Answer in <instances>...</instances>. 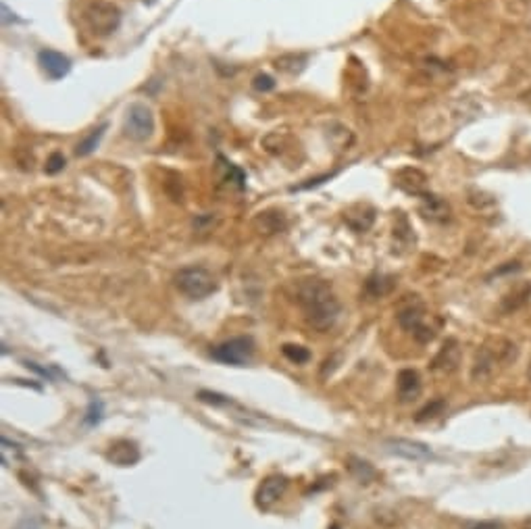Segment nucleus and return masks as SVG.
Wrapping results in <instances>:
<instances>
[{
  "instance_id": "nucleus-1",
  "label": "nucleus",
  "mask_w": 531,
  "mask_h": 529,
  "mask_svg": "<svg viewBox=\"0 0 531 529\" xmlns=\"http://www.w3.org/2000/svg\"><path fill=\"white\" fill-rule=\"evenodd\" d=\"M296 302L300 304L307 321L317 332H327L340 317V302L332 288L321 279H304L296 286Z\"/></svg>"
},
{
  "instance_id": "nucleus-2",
  "label": "nucleus",
  "mask_w": 531,
  "mask_h": 529,
  "mask_svg": "<svg viewBox=\"0 0 531 529\" xmlns=\"http://www.w3.org/2000/svg\"><path fill=\"white\" fill-rule=\"evenodd\" d=\"M175 288L190 300H202L217 290L213 273L204 267H183L175 273Z\"/></svg>"
},
{
  "instance_id": "nucleus-3",
  "label": "nucleus",
  "mask_w": 531,
  "mask_h": 529,
  "mask_svg": "<svg viewBox=\"0 0 531 529\" xmlns=\"http://www.w3.org/2000/svg\"><path fill=\"white\" fill-rule=\"evenodd\" d=\"M83 21L94 35L104 38L119 29L121 10L111 2H94L83 10Z\"/></svg>"
},
{
  "instance_id": "nucleus-4",
  "label": "nucleus",
  "mask_w": 531,
  "mask_h": 529,
  "mask_svg": "<svg viewBox=\"0 0 531 529\" xmlns=\"http://www.w3.org/2000/svg\"><path fill=\"white\" fill-rule=\"evenodd\" d=\"M213 359L225 365H234V367H244L246 363H250L252 355H254V342L248 336H238L231 338L219 346H215L211 350Z\"/></svg>"
},
{
  "instance_id": "nucleus-5",
  "label": "nucleus",
  "mask_w": 531,
  "mask_h": 529,
  "mask_svg": "<svg viewBox=\"0 0 531 529\" xmlns=\"http://www.w3.org/2000/svg\"><path fill=\"white\" fill-rule=\"evenodd\" d=\"M154 131V115L146 104H131L123 121V133L129 140L144 142Z\"/></svg>"
},
{
  "instance_id": "nucleus-6",
  "label": "nucleus",
  "mask_w": 531,
  "mask_h": 529,
  "mask_svg": "<svg viewBox=\"0 0 531 529\" xmlns=\"http://www.w3.org/2000/svg\"><path fill=\"white\" fill-rule=\"evenodd\" d=\"M398 323H400L407 332H411V334L417 338V342H421V344L432 342L434 336H436V332H434L432 327H427V323H425V313H423L419 307H409V309L400 311Z\"/></svg>"
},
{
  "instance_id": "nucleus-7",
  "label": "nucleus",
  "mask_w": 531,
  "mask_h": 529,
  "mask_svg": "<svg viewBox=\"0 0 531 529\" xmlns=\"http://www.w3.org/2000/svg\"><path fill=\"white\" fill-rule=\"evenodd\" d=\"M386 450L394 457L407 459V461H430L434 459V453L427 444L407 440V438H392L386 442Z\"/></svg>"
},
{
  "instance_id": "nucleus-8",
  "label": "nucleus",
  "mask_w": 531,
  "mask_h": 529,
  "mask_svg": "<svg viewBox=\"0 0 531 529\" xmlns=\"http://www.w3.org/2000/svg\"><path fill=\"white\" fill-rule=\"evenodd\" d=\"M288 480L284 475H269L263 480V484L256 490V507L259 509H271L286 492Z\"/></svg>"
},
{
  "instance_id": "nucleus-9",
  "label": "nucleus",
  "mask_w": 531,
  "mask_h": 529,
  "mask_svg": "<svg viewBox=\"0 0 531 529\" xmlns=\"http://www.w3.org/2000/svg\"><path fill=\"white\" fill-rule=\"evenodd\" d=\"M38 63L50 79H63L71 71V60L56 50H40Z\"/></svg>"
},
{
  "instance_id": "nucleus-10",
  "label": "nucleus",
  "mask_w": 531,
  "mask_h": 529,
  "mask_svg": "<svg viewBox=\"0 0 531 529\" xmlns=\"http://www.w3.org/2000/svg\"><path fill=\"white\" fill-rule=\"evenodd\" d=\"M106 459L119 467H129L140 461V450H138L136 442H131V440H117L111 444Z\"/></svg>"
},
{
  "instance_id": "nucleus-11",
  "label": "nucleus",
  "mask_w": 531,
  "mask_h": 529,
  "mask_svg": "<svg viewBox=\"0 0 531 529\" xmlns=\"http://www.w3.org/2000/svg\"><path fill=\"white\" fill-rule=\"evenodd\" d=\"M461 363V348L457 340H446L444 346L440 348V352L436 355V359L432 361V369L434 371H442V373H452Z\"/></svg>"
},
{
  "instance_id": "nucleus-12",
  "label": "nucleus",
  "mask_w": 531,
  "mask_h": 529,
  "mask_svg": "<svg viewBox=\"0 0 531 529\" xmlns=\"http://www.w3.org/2000/svg\"><path fill=\"white\" fill-rule=\"evenodd\" d=\"M421 215L430 221H446L450 215V206L446 200L434 196V194H421Z\"/></svg>"
},
{
  "instance_id": "nucleus-13",
  "label": "nucleus",
  "mask_w": 531,
  "mask_h": 529,
  "mask_svg": "<svg viewBox=\"0 0 531 529\" xmlns=\"http://www.w3.org/2000/svg\"><path fill=\"white\" fill-rule=\"evenodd\" d=\"M396 388H398V398L402 402L417 398L419 392H421V377H419V373L415 369H402L398 373Z\"/></svg>"
},
{
  "instance_id": "nucleus-14",
  "label": "nucleus",
  "mask_w": 531,
  "mask_h": 529,
  "mask_svg": "<svg viewBox=\"0 0 531 529\" xmlns=\"http://www.w3.org/2000/svg\"><path fill=\"white\" fill-rule=\"evenodd\" d=\"M425 181H427V177H425L419 169H402V171L396 175V184H398L405 192L417 194V196L425 194V192H423V190H425Z\"/></svg>"
},
{
  "instance_id": "nucleus-15",
  "label": "nucleus",
  "mask_w": 531,
  "mask_h": 529,
  "mask_svg": "<svg viewBox=\"0 0 531 529\" xmlns=\"http://www.w3.org/2000/svg\"><path fill=\"white\" fill-rule=\"evenodd\" d=\"M392 288H394V277H388V275H373L365 284L367 294L373 296V298L386 296L388 292H392Z\"/></svg>"
},
{
  "instance_id": "nucleus-16",
  "label": "nucleus",
  "mask_w": 531,
  "mask_h": 529,
  "mask_svg": "<svg viewBox=\"0 0 531 529\" xmlns=\"http://www.w3.org/2000/svg\"><path fill=\"white\" fill-rule=\"evenodd\" d=\"M531 296V284H521L517 286L507 298H505V309L507 311H517L519 307H523Z\"/></svg>"
},
{
  "instance_id": "nucleus-17",
  "label": "nucleus",
  "mask_w": 531,
  "mask_h": 529,
  "mask_svg": "<svg viewBox=\"0 0 531 529\" xmlns=\"http://www.w3.org/2000/svg\"><path fill=\"white\" fill-rule=\"evenodd\" d=\"M281 352H284V357H286L290 363H294V365H304V363L311 361L309 348H304V346H300V344H284V346H281Z\"/></svg>"
},
{
  "instance_id": "nucleus-18",
  "label": "nucleus",
  "mask_w": 531,
  "mask_h": 529,
  "mask_svg": "<svg viewBox=\"0 0 531 529\" xmlns=\"http://www.w3.org/2000/svg\"><path fill=\"white\" fill-rule=\"evenodd\" d=\"M104 129H106V125H100L98 129H94L83 142L77 144V150H75V152H77L79 156H85V154L94 152V148L100 144V140H102V136H104Z\"/></svg>"
},
{
  "instance_id": "nucleus-19",
  "label": "nucleus",
  "mask_w": 531,
  "mask_h": 529,
  "mask_svg": "<svg viewBox=\"0 0 531 529\" xmlns=\"http://www.w3.org/2000/svg\"><path fill=\"white\" fill-rule=\"evenodd\" d=\"M444 409H446V402L442 400V398H438V400H432L430 405H425L419 413H417V421L419 423H423V421H430V419H436L438 415H442L444 413Z\"/></svg>"
},
{
  "instance_id": "nucleus-20",
  "label": "nucleus",
  "mask_w": 531,
  "mask_h": 529,
  "mask_svg": "<svg viewBox=\"0 0 531 529\" xmlns=\"http://www.w3.org/2000/svg\"><path fill=\"white\" fill-rule=\"evenodd\" d=\"M354 463H357V465H352V471L357 473V478H359L363 484H367V482H371V480L375 478V471H373V467H371L367 461L354 459Z\"/></svg>"
},
{
  "instance_id": "nucleus-21",
  "label": "nucleus",
  "mask_w": 531,
  "mask_h": 529,
  "mask_svg": "<svg viewBox=\"0 0 531 529\" xmlns=\"http://www.w3.org/2000/svg\"><path fill=\"white\" fill-rule=\"evenodd\" d=\"M198 398H200L202 402L215 405V407H225V405H229V398H227V396H221V394H217V392H206V390H202V392H198Z\"/></svg>"
},
{
  "instance_id": "nucleus-22",
  "label": "nucleus",
  "mask_w": 531,
  "mask_h": 529,
  "mask_svg": "<svg viewBox=\"0 0 531 529\" xmlns=\"http://www.w3.org/2000/svg\"><path fill=\"white\" fill-rule=\"evenodd\" d=\"M100 419H102V405L98 400H92L90 409H88V415H85V423L88 425H96Z\"/></svg>"
},
{
  "instance_id": "nucleus-23",
  "label": "nucleus",
  "mask_w": 531,
  "mask_h": 529,
  "mask_svg": "<svg viewBox=\"0 0 531 529\" xmlns=\"http://www.w3.org/2000/svg\"><path fill=\"white\" fill-rule=\"evenodd\" d=\"M63 167H65L63 154L54 152V154H50V158H48V163H46V173H58Z\"/></svg>"
},
{
  "instance_id": "nucleus-24",
  "label": "nucleus",
  "mask_w": 531,
  "mask_h": 529,
  "mask_svg": "<svg viewBox=\"0 0 531 529\" xmlns=\"http://www.w3.org/2000/svg\"><path fill=\"white\" fill-rule=\"evenodd\" d=\"M254 88H256L259 92H267V90H273V88H275V81H273V77H269V75H256V77H254Z\"/></svg>"
},
{
  "instance_id": "nucleus-25",
  "label": "nucleus",
  "mask_w": 531,
  "mask_h": 529,
  "mask_svg": "<svg viewBox=\"0 0 531 529\" xmlns=\"http://www.w3.org/2000/svg\"><path fill=\"white\" fill-rule=\"evenodd\" d=\"M15 529H46L44 528V523L40 521V519H23V521H19Z\"/></svg>"
},
{
  "instance_id": "nucleus-26",
  "label": "nucleus",
  "mask_w": 531,
  "mask_h": 529,
  "mask_svg": "<svg viewBox=\"0 0 531 529\" xmlns=\"http://www.w3.org/2000/svg\"><path fill=\"white\" fill-rule=\"evenodd\" d=\"M469 529H503V523H498V521H480V523H473Z\"/></svg>"
},
{
  "instance_id": "nucleus-27",
  "label": "nucleus",
  "mask_w": 531,
  "mask_h": 529,
  "mask_svg": "<svg viewBox=\"0 0 531 529\" xmlns=\"http://www.w3.org/2000/svg\"><path fill=\"white\" fill-rule=\"evenodd\" d=\"M521 100H523V102H528V104L531 106V90H528V92H523V94H521Z\"/></svg>"
},
{
  "instance_id": "nucleus-28",
  "label": "nucleus",
  "mask_w": 531,
  "mask_h": 529,
  "mask_svg": "<svg viewBox=\"0 0 531 529\" xmlns=\"http://www.w3.org/2000/svg\"><path fill=\"white\" fill-rule=\"evenodd\" d=\"M528 377H530V382H531V365H530V369H528Z\"/></svg>"
},
{
  "instance_id": "nucleus-29",
  "label": "nucleus",
  "mask_w": 531,
  "mask_h": 529,
  "mask_svg": "<svg viewBox=\"0 0 531 529\" xmlns=\"http://www.w3.org/2000/svg\"><path fill=\"white\" fill-rule=\"evenodd\" d=\"M332 529H338V526H334V528H332Z\"/></svg>"
}]
</instances>
